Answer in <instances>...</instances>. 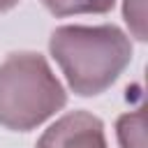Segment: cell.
<instances>
[{"instance_id": "obj_1", "label": "cell", "mask_w": 148, "mask_h": 148, "mask_svg": "<svg viewBox=\"0 0 148 148\" xmlns=\"http://www.w3.org/2000/svg\"><path fill=\"white\" fill-rule=\"evenodd\" d=\"M49 53L79 97L109 90L134 56L132 39L113 23L58 25L49 37Z\"/></svg>"}, {"instance_id": "obj_2", "label": "cell", "mask_w": 148, "mask_h": 148, "mask_svg": "<svg viewBox=\"0 0 148 148\" xmlns=\"http://www.w3.org/2000/svg\"><path fill=\"white\" fill-rule=\"evenodd\" d=\"M67 104V90L37 51H14L0 62V125L30 132Z\"/></svg>"}, {"instance_id": "obj_3", "label": "cell", "mask_w": 148, "mask_h": 148, "mask_svg": "<svg viewBox=\"0 0 148 148\" xmlns=\"http://www.w3.org/2000/svg\"><path fill=\"white\" fill-rule=\"evenodd\" d=\"M35 148H109L104 123L90 111H67L51 123Z\"/></svg>"}, {"instance_id": "obj_4", "label": "cell", "mask_w": 148, "mask_h": 148, "mask_svg": "<svg viewBox=\"0 0 148 148\" xmlns=\"http://www.w3.org/2000/svg\"><path fill=\"white\" fill-rule=\"evenodd\" d=\"M116 139L120 148H146V113L143 109L127 111L116 120Z\"/></svg>"}, {"instance_id": "obj_5", "label": "cell", "mask_w": 148, "mask_h": 148, "mask_svg": "<svg viewBox=\"0 0 148 148\" xmlns=\"http://www.w3.org/2000/svg\"><path fill=\"white\" fill-rule=\"evenodd\" d=\"M39 2L56 18L83 16V14H109L116 5V0H39Z\"/></svg>"}, {"instance_id": "obj_6", "label": "cell", "mask_w": 148, "mask_h": 148, "mask_svg": "<svg viewBox=\"0 0 148 148\" xmlns=\"http://www.w3.org/2000/svg\"><path fill=\"white\" fill-rule=\"evenodd\" d=\"M123 18L130 28V35L136 42H146L148 39V30H146V0H123Z\"/></svg>"}, {"instance_id": "obj_7", "label": "cell", "mask_w": 148, "mask_h": 148, "mask_svg": "<svg viewBox=\"0 0 148 148\" xmlns=\"http://www.w3.org/2000/svg\"><path fill=\"white\" fill-rule=\"evenodd\" d=\"M18 2H21V0H0V14H5V12H9V9H14Z\"/></svg>"}]
</instances>
